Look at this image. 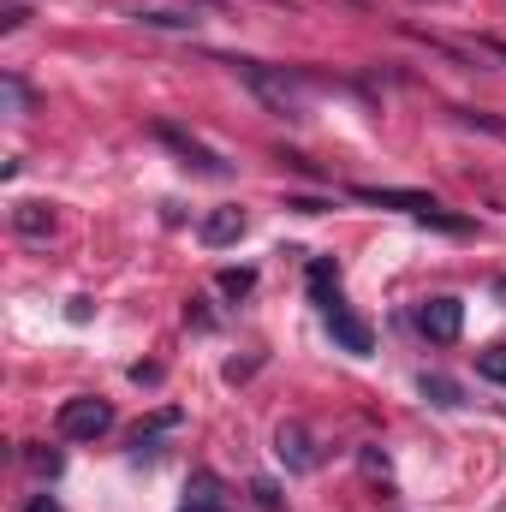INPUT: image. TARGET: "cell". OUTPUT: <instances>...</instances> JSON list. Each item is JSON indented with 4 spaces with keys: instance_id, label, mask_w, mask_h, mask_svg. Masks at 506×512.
<instances>
[{
    "instance_id": "2e32d148",
    "label": "cell",
    "mask_w": 506,
    "mask_h": 512,
    "mask_svg": "<svg viewBox=\"0 0 506 512\" xmlns=\"http://www.w3.org/2000/svg\"><path fill=\"white\" fill-rule=\"evenodd\" d=\"M477 376H489V382H506V346H489V352L477 358Z\"/></svg>"
},
{
    "instance_id": "52a82bcc",
    "label": "cell",
    "mask_w": 506,
    "mask_h": 512,
    "mask_svg": "<svg viewBox=\"0 0 506 512\" xmlns=\"http://www.w3.org/2000/svg\"><path fill=\"white\" fill-rule=\"evenodd\" d=\"M245 227H251V221H245L239 209H215V215H203L197 239H203L209 251H221V245H239V239H245Z\"/></svg>"
},
{
    "instance_id": "9c48e42d",
    "label": "cell",
    "mask_w": 506,
    "mask_h": 512,
    "mask_svg": "<svg viewBox=\"0 0 506 512\" xmlns=\"http://www.w3.org/2000/svg\"><path fill=\"white\" fill-rule=\"evenodd\" d=\"M352 197H364V203H381V209H405V215H429L435 209V197H423V191H381V185H358Z\"/></svg>"
},
{
    "instance_id": "277c9868",
    "label": "cell",
    "mask_w": 506,
    "mask_h": 512,
    "mask_svg": "<svg viewBox=\"0 0 506 512\" xmlns=\"http://www.w3.org/2000/svg\"><path fill=\"white\" fill-rule=\"evenodd\" d=\"M155 137H161V143H167V149H173V155H179L185 167H197V173H209V179H227V173H233V167H227V161H221V155H215L209 143H197L191 131H179V126H155Z\"/></svg>"
},
{
    "instance_id": "4fadbf2b",
    "label": "cell",
    "mask_w": 506,
    "mask_h": 512,
    "mask_svg": "<svg viewBox=\"0 0 506 512\" xmlns=\"http://www.w3.org/2000/svg\"><path fill=\"white\" fill-rule=\"evenodd\" d=\"M459 126L489 131V137H501V143H506V120H501V114H483V108H459Z\"/></svg>"
},
{
    "instance_id": "ba28073f",
    "label": "cell",
    "mask_w": 506,
    "mask_h": 512,
    "mask_svg": "<svg viewBox=\"0 0 506 512\" xmlns=\"http://www.w3.org/2000/svg\"><path fill=\"white\" fill-rule=\"evenodd\" d=\"M179 512H227V489H221V477H215V471H191V483H185V507Z\"/></svg>"
},
{
    "instance_id": "9a60e30c",
    "label": "cell",
    "mask_w": 506,
    "mask_h": 512,
    "mask_svg": "<svg viewBox=\"0 0 506 512\" xmlns=\"http://www.w3.org/2000/svg\"><path fill=\"white\" fill-rule=\"evenodd\" d=\"M0 90H6V114H24V102H30L24 78H18V72H6V78H0Z\"/></svg>"
},
{
    "instance_id": "3957f363",
    "label": "cell",
    "mask_w": 506,
    "mask_h": 512,
    "mask_svg": "<svg viewBox=\"0 0 506 512\" xmlns=\"http://www.w3.org/2000/svg\"><path fill=\"white\" fill-rule=\"evenodd\" d=\"M417 328H423V340L453 346L459 328H465V304H459V298H423V304H417Z\"/></svg>"
},
{
    "instance_id": "8992f818",
    "label": "cell",
    "mask_w": 506,
    "mask_h": 512,
    "mask_svg": "<svg viewBox=\"0 0 506 512\" xmlns=\"http://www.w3.org/2000/svg\"><path fill=\"white\" fill-rule=\"evenodd\" d=\"M274 453H280L286 471H310L316 465V447H310V429L304 423H280L274 429Z\"/></svg>"
},
{
    "instance_id": "5b68a950",
    "label": "cell",
    "mask_w": 506,
    "mask_h": 512,
    "mask_svg": "<svg viewBox=\"0 0 506 512\" xmlns=\"http://www.w3.org/2000/svg\"><path fill=\"white\" fill-rule=\"evenodd\" d=\"M322 316H328V334H334L352 358H370V352H376V334H370V322H364V316H352L346 304H334V310H322Z\"/></svg>"
},
{
    "instance_id": "7a4b0ae2",
    "label": "cell",
    "mask_w": 506,
    "mask_h": 512,
    "mask_svg": "<svg viewBox=\"0 0 506 512\" xmlns=\"http://www.w3.org/2000/svg\"><path fill=\"white\" fill-rule=\"evenodd\" d=\"M54 429H60L66 441H96V435H108V429H114V405H108V399L78 393V399H66V405L54 411Z\"/></svg>"
},
{
    "instance_id": "e0dca14e",
    "label": "cell",
    "mask_w": 506,
    "mask_h": 512,
    "mask_svg": "<svg viewBox=\"0 0 506 512\" xmlns=\"http://www.w3.org/2000/svg\"><path fill=\"white\" fill-rule=\"evenodd\" d=\"M143 24H155V30H191L197 18H179V12H137Z\"/></svg>"
},
{
    "instance_id": "30bf717a",
    "label": "cell",
    "mask_w": 506,
    "mask_h": 512,
    "mask_svg": "<svg viewBox=\"0 0 506 512\" xmlns=\"http://www.w3.org/2000/svg\"><path fill=\"white\" fill-rule=\"evenodd\" d=\"M310 298H316L322 310L346 304V298H340V268H334V256H316V262H310Z\"/></svg>"
},
{
    "instance_id": "7c38bea8",
    "label": "cell",
    "mask_w": 506,
    "mask_h": 512,
    "mask_svg": "<svg viewBox=\"0 0 506 512\" xmlns=\"http://www.w3.org/2000/svg\"><path fill=\"white\" fill-rule=\"evenodd\" d=\"M417 387H423V399H429V405H441V411H459V405H465L459 382H447V376H417Z\"/></svg>"
},
{
    "instance_id": "6da1fadb",
    "label": "cell",
    "mask_w": 506,
    "mask_h": 512,
    "mask_svg": "<svg viewBox=\"0 0 506 512\" xmlns=\"http://www.w3.org/2000/svg\"><path fill=\"white\" fill-rule=\"evenodd\" d=\"M233 72L251 84L256 96L280 114V120H304V78H286V72H268L256 60H233Z\"/></svg>"
},
{
    "instance_id": "d6986e66",
    "label": "cell",
    "mask_w": 506,
    "mask_h": 512,
    "mask_svg": "<svg viewBox=\"0 0 506 512\" xmlns=\"http://www.w3.org/2000/svg\"><path fill=\"white\" fill-rule=\"evenodd\" d=\"M364 471H370V477H387V453H376V447H364Z\"/></svg>"
},
{
    "instance_id": "8fae6325",
    "label": "cell",
    "mask_w": 506,
    "mask_h": 512,
    "mask_svg": "<svg viewBox=\"0 0 506 512\" xmlns=\"http://www.w3.org/2000/svg\"><path fill=\"white\" fill-rule=\"evenodd\" d=\"M12 227H18L24 239H48V233H54V209H48V203H18V209H12Z\"/></svg>"
},
{
    "instance_id": "ac0fdd59",
    "label": "cell",
    "mask_w": 506,
    "mask_h": 512,
    "mask_svg": "<svg viewBox=\"0 0 506 512\" xmlns=\"http://www.w3.org/2000/svg\"><path fill=\"white\" fill-rule=\"evenodd\" d=\"M60 465H66V459H60L54 447H48V453H30V471H36V477H60Z\"/></svg>"
},
{
    "instance_id": "ffe728a7",
    "label": "cell",
    "mask_w": 506,
    "mask_h": 512,
    "mask_svg": "<svg viewBox=\"0 0 506 512\" xmlns=\"http://www.w3.org/2000/svg\"><path fill=\"white\" fill-rule=\"evenodd\" d=\"M24 512H60V507H54V495H36V501H30Z\"/></svg>"
},
{
    "instance_id": "5bb4252c",
    "label": "cell",
    "mask_w": 506,
    "mask_h": 512,
    "mask_svg": "<svg viewBox=\"0 0 506 512\" xmlns=\"http://www.w3.org/2000/svg\"><path fill=\"white\" fill-rule=\"evenodd\" d=\"M215 286H221L227 298H245V292L256 286V268H221V280H215Z\"/></svg>"
}]
</instances>
